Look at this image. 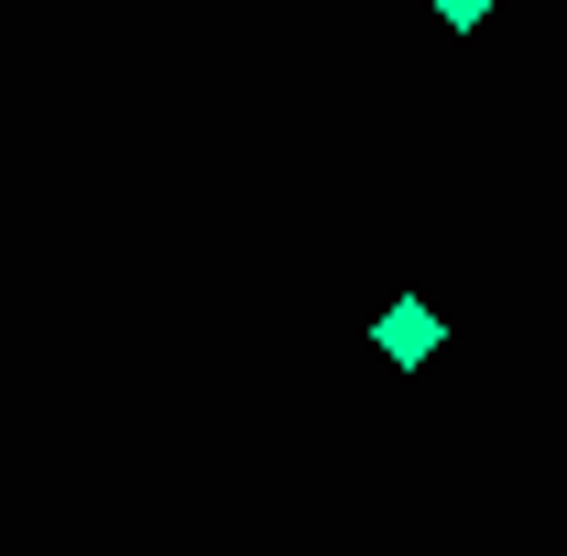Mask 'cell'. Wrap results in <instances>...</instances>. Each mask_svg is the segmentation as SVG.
I'll use <instances>...</instances> for the list:
<instances>
[{
  "label": "cell",
  "instance_id": "cell-2",
  "mask_svg": "<svg viewBox=\"0 0 567 556\" xmlns=\"http://www.w3.org/2000/svg\"><path fill=\"white\" fill-rule=\"evenodd\" d=\"M436 11H447V22H481V11H492V0H436Z\"/></svg>",
  "mask_w": 567,
  "mask_h": 556
},
{
  "label": "cell",
  "instance_id": "cell-1",
  "mask_svg": "<svg viewBox=\"0 0 567 556\" xmlns=\"http://www.w3.org/2000/svg\"><path fill=\"white\" fill-rule=\"evenodd\" d=\"M382 349H393V360H425V349H436V317H425V306H393V317H382Z\"/></svg>",
  "mask_w": 567,
  "mask_h": 556
}]
</instances>
